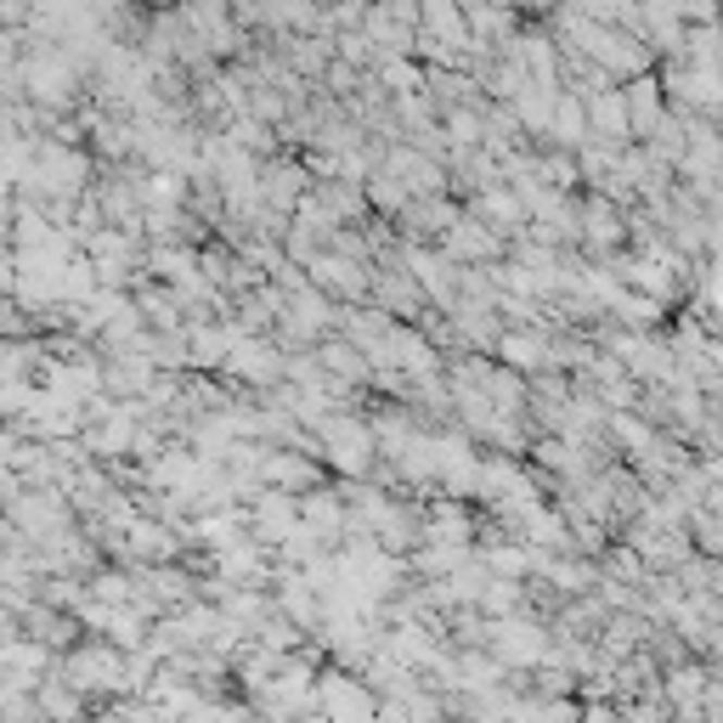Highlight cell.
<instances>
[{
	"instance_id": "obj_1",
	"label": "cell",
	"mask_w": 723,
	"mask_h": 723,
	"mask_svg": "<svg viewBox=\"0 0 723 723\" xmlns=\"http://www.w3.org/2000/svg\"><path fill=\"white\" fill-rule=\"evenodd\" d=\"M491 633H498V639H491V656H498L503 668H532V661H543V650H548V633L532 627V622H498Z\"/></svg>"
},
{
	"instance_id": "obj_2",
	"label": "cell",
	"mask_w": 723,
	"mask_h": 723,
	"mask_svg": "<svg viewBox=\"0 0 723 723\" xmlns=\"http://www.w3.org/2000/svg\"><path fill=\"white\" fill-rule=\"evenodd\" d=\"M300 520L316 532V543H323V537H334L345 526V503L328 498V491H306V498H300Z\"/></svg>"
},
{
	"instance_id": "obj_3",
	"label": "cell",
	"mask_w": 723,
	"mask_h": 723,
	"mask_svg": "<svg viewBox=\"0 0 723 723\" xmlns=\"http://www.w3.org/2000/svg\"><path fill=\"white\" fill-rule=\"evenodd\" d=\"M316 362H323L334 379H362V373H367V351L357 339H328L323 351H316Z\"/></svg>"
},
{
	"instance_id": "obj_4",
	"label": "cell",
	"mask_w": 723,
	"mask_h": 723,
	"mask_svg": "<svg viewBox=\"0 0 723 723\" xmlns=\"http://www.w3.org/2000/svg\"><path fill=\"white\" fill-rule=\"evenodd\" d=\"M311 272H316V283L323 288H334V295H345V300H357V295H367V272L357 277V266L351 260H311Z\"/></svg>"
},
{
	"instance_id": "obj_5",
	"label": "cell",
	"mask_w": 723,
	"mask_h": 723,
	"mask_svg": "<svg viewBox=\"0 0 723 723\" xmlns=\"http://www.w3.org/2000/svg\"><path fill=\"white\" fill-rule=\"evenodd\" d=\"M233 373H244V379H254V385H266V379H277L283 373V357L272 351V345H244V351L226 362Z\"/></svg>"
},
{
	"instance_id": "obj_6",
	"label": "cell",
	"mask_w": 723,
	"mask_h": 723,
	"mask_svg": "<svg viewBox=\"0 0 723 723\" xmlns=\"http://www.w3.org/2000/svg\"><path fill=\"white\" fill-rule=\"evenodd\" d=\"M498 357L514 367H537V362H548V345L537 334H498Z\"/></svg>"
},
{
	"instance_id": "obj_7",
	"label": "cell",
	"mask_w": 723,
	"mask_h": 723,
	"mask_svg": "<svg viewBox=\"0 0 723 723\" xmlns=\"http://www.w3.org/2000/svg\"><path fill=\"white\" fill-rule=\"evenodd\" d=\"M627 113H633V136H650L661 120V102H656V85H633L627 91Z\"/></svg>"
},
{
	"instance_id": "obj_8",
	"label": "cell",
	"mask_w": 723,
	"mask_h": 723,
	"mask_svg": "<svg viewBox=\"0 0 723 723\" xmlns=\"http://www.w3.org/2000/svg\"><path fill=\"white\" fill-rule=\"evenodd\" d=\"M668 701H673V707H696V701H707V678H701V668L668 673Z\"/></svg>"
},
{
	"instance_id": "obj_9",
	"label": "cell",
	"mask_w": 723,
	"mask_h": 723,
	"mask_svg": "<svg viewBox=\"0 0 723 723\" xmlns=\"http://www.w3.org/2000/svg\"><path fill=\"white\" fill-rule=\"evenodd\" d=\"M452 254H498V244H491L481 233V221H464V226H452V238H447Z\"/></svg>"
},
{
	"instance_id": "obj_10",
	"label": "cell",
	"mask_w": 723,
	"mask_h": 723,
	"mask_svg": "<svg viewBox=\"0 0 723 723\" xmlns=\"http://www.w3.org/2000/svg\"><path fill=\"white\" fill-rule=\"evenodd\" d=\"M588 210H594V226H588V238H594V244H622V226H616V210H611V204H604V198H594V204H588Z\"/></svg>"
},
{
	"instance_id": "obj_11",
	"label": "cell",
	"mask_w": 723,
	"mask_h": 723,
	"mask_svg": "<svg viewBox=\"0 0 723 723\" xmlns=\"http://www.w3.org/2000/svg\"><path fill=\"white\" fill-rule=\"evenodd\" d=\"M583 723H616V712H611V707H594V712H588Z\"/></svg>"
}]
</instances>
